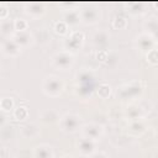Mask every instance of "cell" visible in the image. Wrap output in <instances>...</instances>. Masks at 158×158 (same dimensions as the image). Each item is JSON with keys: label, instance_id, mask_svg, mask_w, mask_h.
<instances>
[{"label": "cell", "instance_id": "1", "mask_svg": "<svg viewBox=\"0 0 158 158\" xmlns=\"http://www.w3.org/2000/svg\"><path fill=\"white\" fill-rule=\"evenodd\" d=\"M144 93V84L139 80H135L117 88L116 95L121 100H136Z\"/></svg>", "mask_w": 158, "mask_h": 158}, {"label": "cell", "instance_id": "2", "mask_svg": "<svg viewBox=\"0 0 158 158\" xmlns=\"http://www.w3.org/2000/svg\"><path fill=\"white\" fill-rule=\"evenodd\" d=\"M65 83L57 75H47L42 83V91L48 98H58L63 94Z\"/></svg>", "mask_w": 158, "mask_h": 158}, {"label": "cell", "instance_id": "3", "mask_svg": "<svg viewBox=\"0 0 158 158\" xmlns=\"http://www.w3.org/2000/svg\"><path fill=\"white\" fill-rule=\"evenodd\" d=\"M59 128L62 132L72 135L78 131L81 130L83 122H81V117L75 114V112H65L64 115L60 116L59 121H58Z\"/></svg>", "mask_w": 158, "mask_h": 158}, {"label": "cell", "instance_id": "4", "mask_svg": "<svg viewBox=\"0 0 158 158\" xmlns=\"http://www.w3.org/2000/svg\"><path fill=\"white\" fill-rule=\"evenodd\" d=\"M79 14H80V20L81 23L84 25H96L98 22H100L102 12L100 10V7L95 4H85L79 9Z\"/></svg>", "mask_w": 158, "mask_h": 158}, {"label": "cell", "instance_id": "5", "mask_svg": "<svg viewBox=\"0 0 158 158\" xmlns=\"http://www.w3.org/2000/svg\"><path fill=\"white\" fill-rule=\"evenodd\" d=\"M74 54L68 52V51H59L56 52L52 57H51V64L53 68L58 69V70H68L74 65Z\"/></svg>", "mask_w": 158, "mask_h": 158}, {"label": "cell", "instance_id": "6", "mask_svg": "<svg viewBox=\"0 0 158 158\" xmlns=\"http://www.w3.org/2000/svg\"><path fill=\"white\" fill-rule=\"evenodd\" d=\"M84 42H85L84 32L79 30H74V31H70V33L63 41V48L64 51H68L74 54L84 46Z\"/></svg>", "mask_w": 158, "mask_h": 158}, {"label": "cell", "instance_id": "7", "mask_svg": "<svg viewBox=\"0 0 158 158\" xmlns=\"http://www.w3.org/2000/svg\"><path fill=\"white\" fill-rule=\"evenodd\" d=\"M156 46H157V42L147 32H141L135 37V47L139 53L147 54L149 51L154 49Z\"/></svg>", "mask_w": 158, "mask_h": 158}, {"label": "cell", "instance_id": "8", "mask_svg": "<svg viewBox=\"0 0 158 158\" xmlns=\"http://www.w3.org/2000/svg\"><path fill=\"white\" fill-rule=\"evenodd\" d=\"M80 132H81L83 137H86V138H90V139H94L98 142L104 136V127L100 123L89 122V123H84L81 126Z\"/></svg>", "mask_w": 158, "mask_h": 158}, {"label": "cell", "instance_id": "9", "mask_svg": "<svg viewBox=\"0 0 158 158\" xmlns=\"http://www.w3.org/2000/svg\"><path fill=\"white\" fill-rule=\"evenodd\" d=\"M77 149L80 156L89 158L93 153H95L98 151V142L94 139L86 138V137H81L77 142Z\"/></svg>", "mask_w": 158, "mask_h": 158}, {"label": "cell", "instance_id": "10", "mask_svg": "<svg viewBox=\"0 0 158 158\" xmlns=\"http://www.w3.org/2000/svg\"><path fill=\"white\" fill-rule=\"evenodd\" d=\"M1 53L2 56L5 57H9V58H15V57H19L22 52V48L12 40V38H5L2 42H1Z\"/></svg>", "mask_w": 158, "mask_h": 158}, {"label": "cell", "instance_id": "11", "mask_svg": "<svg viewBox=\"0 0 158 158\" xmlns=\"http://www.w3.org/2000/svg\"><path fill=\"white\" fill-rule=\"evenodd\" d=\"M123 116L128 122H132L137 120H143L146 116V111L138 104H128L123 111Z\"/></svg>", "mask_w": 158, "mask_h": 158}, {"label": "cell", "instance_id": "12", "mask_svg": "<svg viewBox=\"0 0 158 158\" xmlns=\"http://www.w3.org/2000/svg\"><path fill=\"white\" fill-rule=\"evenodd\" d=\"M23 9H25L23 11L32 19H38V17L43 16L46 14V11H47L46 4L40 2V1H30V2H27L25 5Z\"/></svg>", "mask_w": 158, "mask_h": 158}, {"label": "cell", "instance_id": "13", "mask_svg": "<svg viewBox=\"0 0 158 158\" xmlns=\"http://www.w3.org/2000/svg\"><path fill=\"white\" fill-rule=\"evenodd\" d=\"M11 38H12L22 49L33 46L35 42H36L35 35H33L32 32H30V30H28V31H22V32H15Z\"/></svg>", "mask_w": 158, "mask_h": 158}, {"label": "cell", "instance_id": "14", "mask_svg": "<svg viewBox=\"0 0 158 158\" xmlns=\"http://www.w3.org/2000/svg\"><path fill=\"white\" fill-rule=\"evenodd\" d=\"M95 73L93 69L81 68L75 74L77 85H95Z\"/></svg>", "mask_w": 158, "mask_h": 158}, {"label": "cell", "instance_id": "15", "mask_svg": "<svg viewBox=\"0 0 158 158\" xmlns=\"http://www.w3.org/2000/svg\"><path fill=\"white\" fill-rule=\"evenodd\" d=\"M110 38H111V35L109 33V31H106L105 28H100L93 33L91 42L95 47H98L99 49H102V47H105L110 42Z\"/></svg>", "mask_w": 158, "mask_h": 158}, {"label": "cell", "instance_id": "16", "mask_svg": "<svg viewBox=\"0 0 158 158\" xmlns=\"http://www.w3.org/2000/svg\"><path fill=\"white\" fill-rule=\"evenodd\" d=\"M63 21L69 27H75L79 23H81L79 9H67V10H63Z\"/></svg>", "mask_w": 158, "mask_h": 158}, {"label": "cell", "instance_id": "17", "mask_svg": "<svg viewBox=\"0 0 158 158\" xmlns=\"http://www.w3.org/2000/svg\"><path fill=\"white\" fill-rule=\"evenodd\" d=\"M20 135L23 138H28V139L36 138L40 135V126L37 123H35V122L25 123V125H22L20 127Z\"/></svg>", "mask_w": 158, "mask_h": 158}, {"label": "cell", "instance_id": "18", "mask_svg": "<svg viewBox=\"0 0 158 158\" xmlns=\"http://www.w3.org/2000/svg\"><path fill=\"white\" fill-rule=\"evenodd\" d=\"M143 27H144V32L151 35L153 37V40L158 43V17H156V16L148 17L144 21Z\"/></svg>", "mask_w": 158, "mask_h": 158}, {"label": "cell", "instance_id": "19", "mask_svg": "<svg viewBox=\"0 0 158 158\" xmlns=\"http://www.w3.org/2000/svg\"><path fill=\"white\" fill-rule=\"evenodd\" d=\"M33 158H54L53 148L46 143L37 144L33 148Z\"/></svg>", "mask_w": 158, "mask_h": 158}, {"label": "cell", "instance_id": "20", "mask_svg": "<svg viewBox=\"0 0 158 158\" xmlns=\"http://www.w3.org/2000/svg\"><path fill=\"white\" fill-rule=\"evenodd\" d=\"M147 131V125L144 122V120H137V121H132L128 122V132L132 136H142L144 132Z\"/></svg>", "mask_w": 158, "mask_h": 158}, {"label": "cell", "instance_id": "21", "mask_svg": "<svg viewBox=\"0 0 158 158\" xmlns=\"http://www.w3.org/2000/svg\"><path fill=\"white\" fill-rule=\"evenodd\" d=\"M59 118H60L59 112H58L57 110H53V109L44 110V111L40 115V120H41L43 123H53V122L59 121Z\"/></svg>", "mask_w": 158, "mask_h": 158}, {"label": "cell", "instance_id": "22", "mask_svg": "<svg viewBox=\"0 0 158 158\" xmlns=\"http://www.w3.org/2000/svg\"><path fill=\"white\" fill-rule=\"evenodd\" d=\"M0 32H1V35H2L4 37L11 38L12 35L16 32V31H15V26H14V20H10V19L2 20V21L0 22Z\"/></svg>", "mask_w": 158, "mask_h": 158}, {"label": "cell", "instance_id": "23", "mask_svg": "<svg viewBox=\"0 0 158 158\" xmlns=\"http://www.w3.org/2000/svg\"><path fill=\"white\" fill-rule=\"evenodd\" d=\"M95 93H96V95H98L100 99H107V98H110L111 94H112V88H111V85H110L109 83L101 81L99 85H96Z\"/></svg>", "mask_w": 158, "mask_h": 158}, {"label": "cell", "instance_id": "24", "mask_svg": "<svg viewBox=\"0 0 158 158\" xmlns=\"http://www.w3.org/2000/svg\"><path fill=\"white\" fill-rule=\"evenodd\" d=\"M95 88V85H75V94L81 99H90Z\"/></svg>", "mask_w": 158, "mask_h": 158}, {"label": "cell", "instance_id": "25", "mask_svg": "<svg viewBox=\"0 0 158 158\" xmlns=\"http://www.w3.org/2000/svg\"><path fill=\"white\" fill-rule=\"evenodd\" d=\"M28 115H30V111L26 105H19L12 111V116L16 121H25V120H27Z\"/></svg>", "mask_w": 158, "mask_h": 158}, {"label": "cell", "instance_id": "26", "mask_svg": "<svg viewBox=\"0 0 158 158\" xmlns=\"http://www.w3.org/2000/svg\"><path fill=\"white\" fill-rule=\"evenodd\" d=\"M127 11L133 16H138V15H143L147 10H146V5L143 2H131V4H128Z\"/></svg>", "mask_w": 158, "mask_h": 158}, {"label": "cell", "instance_id": "27", "mask_svg": "<svg viewBox=\"0 0 158 158\" xmlns=\"http://www.w3.org/2000/svg\"><path fill=\"white\" fill-rule=\"evenodd\" d=\"M69 26L63 21V20H59V21H57V22H54V25H53V31L57 33V35H59V36H68L70 32H69Z\"/></svg>", "mask_w": 158, "mask_h": 158}, {"label": "cell", "instance_id": "28", "mask_svg": "<svg viewBox=\"0 0 158 158\" xmlns=\"http://www.w3.org/2000/svg\"><path fill=\"white\" fill-rule=\"evenodd\" d=\"M14 109H15V104H14V100L11 98L5 96V98H2L0 100V110L4 114L11 112V111H14Z\"/></svg>", "mask_w": 158, "mask_h": 158}, {"label": "cell", "instance_id": "29", "mask_svg": "<svg viewBox=\"0 0 158 158\" xmlns=\"http://www.w3.org/2000/svg\"><path fill=\"white\" fill-rule=\"evenodd\" d=\"M111 25L115 30H123V28L127 27V20H126V17H123L121 15H117L112 19Z\"/></svg>", "mask_w": 158, "mask_h": 158}, {"label": "cell", "instance_id": "30", "mask_svg": "<svg viewBox=\"0 0 158 158\" xmlns=\"http://www.w3.org/2000/svg\"><path fill=\"white\" fill-rule=\"evenodd\" d=\"M14 26H15V31L16 32H22V31H28V22L25 19L21 17H16L14 20Z\"/></svg>", "mask_w": 158, "mask_h": 158}, {"label": "cell", "instance_id": "31", "mask_svg": "<svg viewBox=\"0 0 158 158\" xmlns=\"http://www.w3.org/2000/svg\"><path fill=\"white\" fill-rule=\"evenodd\" d=\"M146 59L151 65H158V49L154 48L146 54Z\"/></svg>", "mask_w": 158, "mask_h": 158}, {"label": "cell", "instance_id": "32", "mask_svg": "<svg viewBox=\"0 0 158 158\" xmlns=\"http://www.w3.org/2000/svg\"><path fill=\"white\" fill-rule=\"evenodd\" d=\"M17 158H33V151L30 149H21L17 153Z\"/></svg>", "mask_w": 158, "mask_h": 158}, {"label": "cell", "instance_id": "33", "mask_svg": "<svg viewBox=\"0 0 158 158\" xmlns=\"http://www.w3.org/2000/svg\"><path fill=\"white\" fill-rule=\"evenodd\" d=\"M96 58H98V60L105 62L106 59H109L107 52H106L105 49H98V52H96Z\"/></svg>", "mask_w": 158, "mask_h": 158}, {"label": "cell", "instance_id": "34", "mask_svg": "<svg viewBox=\"0 0 158 158\" xmlns=\"http://www.w3.org/2000/svg\"><path fill=\"white\" fill-rule=\"evenodd\" d=\"M0 9H1V12H0V20H7V16H9V9L5 4H1L0 5Z\"/></svg>", "mask_w": 158, "mask_h": 158}, {"label": "cell", "instance_id": "35", "mask_svg": "<svg viewBox=\"0 0 158 158\" xmlns=\"http://www.w3.org/2000/svg\"><path fill=\"white\" fill-rule=\"evenodd\" d=\"M89 158H110V156L106 153V152H104V151H96L95 153H93Z\"/></svg>", "mask_w": 158, "mask_h": 158}, {"label": "cell", "instance_id": "36", "mask_svg": "<svg viewBox=\"0 0 158 158\" xmlns=\"http://www.w3.org/2000/svg\"><path fill=\"white\" fill-rule=\"evenodd\" d=\"M0 158H10V148L6 146H1L0 148Z\"/></svg>", "mask_w": 158, "mask_h": 158}, {"label": "cell", "instance_id": "37", "mask_svg": "<svg viewBox=\"0 0 158 158\" xmlns=\"http://www.w3.org/2000/svg\"><path fill=\"white\" fill-rule=\"evenodd\" d=\"M63 158H75V157H74L73 154H65V156H64Z\"/></svg>", "mask_w": 158, "mask_h": 158}, {"label": "cell", "instance_id": "38", "mask_svg": "<svg viewBox=\"0 0 158 158\" xmlns=\"http://www.w3.org/2000/svg\"><path fill=\"white\" fill-rule=\"evenodd\" d=\"M54 158H56V157H54Z\"/></svg>", "mask_w": 158, "mask_h": 158}]
</instances>
